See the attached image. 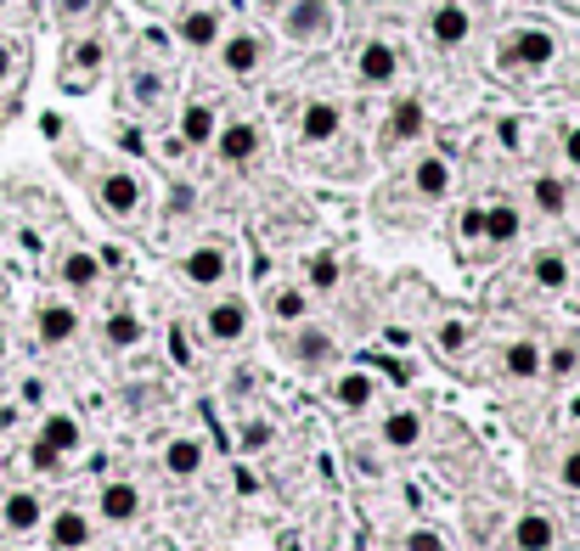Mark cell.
I'll return each instance as SVG.
<instances>
[{
    "label": "cell",
    "instance_id": "obj_1",
    "mask_svg": "<svg viewBox=\"0 0 580 551\" xmlns=\"http://www.w3.org/2000/svg\"><path fill=\"white\" fill-rule=\"evenodd\" d=\"M496 57H502V68H546V62L558 57V35H553V28H541V23L507 28Z\"/></svg>",
    "mask_w": 580,
    "mask_h": 551
},
{
    "label": "cell",
    "instance_id": "obj_2",
    "mask_svg": "<svg viewBox=\"0 0 580 551\" xmlns=\"http://www.w3.org/2000/svg\"><path fill=\"white\" fill-rule=\"evenodd\" d=\"M282 35L294 46H316L333 35V0H287L282 7Z\"/></svg>",
    "mask_w": 580,
    "mask_h": 551
},
{
    "label": "cell",
    "instance_id": "obj_3",
    "mask_svg": "<svg viewBox=\"0 0 580 551\" xmlns=\"http://www.w3.org/2000/svg\"><path fill=\"white\" fill-rule=\"evenodd\" d=\"M220 68L232 79H248L266 68V35H254V28H237V35L220 40Z\"/></svg>",
    "mask_w": 580,
    "mask_h": 551
},
{
    "label": "cell",
    "instance_id": "obj_4",
    "mask_svg": "<svg viewBox=\"0 0 580 551\" xmlns=\"http://www.w3.org/2000/svg\"><path fill=\"white\" fill-rule=\"evenodd\" d=\"M294 129H299V141H305V147H321V141H333L338 129H344V108H338V102H328V96H316V102H305V108H299Z\"/></svg>",
    "mask_w": 580,
    "mask_h": 551
},
{
    "label": "cell",
    "instance_id": "obj_5",
    "mask_svg": "<svg viewBox=\"0 0 580 551\" xmlns=\"http://www.w3.org/2000/svg\"><path fill=\"white\" fill-rule=\"evenodd\" d=\"M468 35H473V17H468L462 0H440V7L429 12V40L434 46L457 51V46H468Z\"/></svg>",
    "mask_w": 580,
    "mask_h": 551
},
{
    "label": "cell",
    "instance_id": "obj_6",
    "mask_svg": "<svg viewBox=\"0 0 580 551\" xmlns=\"http://www.w3.org/2000/svg\"><path fill=\"white\" fill-rule=\"evenodd\" d=\"M214 152L225 158V164H248L254 152H260V124L254 118H232L214 129Z\"/></svg>",
    "mask_w": 580,
    "mask_h": 551
},
{
    "label": "cell",
    "instance_id": "obj_7",
    "mask_svg": "<svg viewBox=\"0 0 580 551\" xmlns=\"http://www.w3.org/2000/svg\"><path fill=\"white\" fill-rule=\"evenodd\" d=\"M96 198H102V209L108 214H136L141 209V180L131 175V170H108L102 180H96Z\"/></svg>",
    "mask_w": 580,
    "mask_h": 551
},
{
    "label": "cell",
    "instance_id": "obj_8",
    "mask_svg": "<svg viewBox=\"0 0 580 551\" xmlns=\"http://www.w3.org/2000/svg\"><path fill=\"white\" fill-rule=\"evenodd\" d=\"M395 74H400V51L390 40H367L356 57V79L361 85H395Z\"/></svg>",
    "mask_w": 580,
    "mask_h": 551
},
{
    "label": "cell",
    "instance_id": "obj_9",
    "mask_svg": "<svg viewBox=\"0 0 580 551\" xmlns=\"http://www.w3.org/2000/svg\"><path fill=\"white\" fill-rule=\"evenodd\" d=\"M181 271H186V281H198V287H220L225 271H232V259H225L220 242H198V248L181 259Z\"/></svg>",
    "mask_w": 580,
    "mask_h": 551
},
{
    "label": "cell",
    "instance_id": "obj_10",
    "mask_svg": "<svg viewBox=\"0 0 580 551\" xmlns=\"http://www.w3.org/2000/svg\"><path fill=\"white\" fill-rule=\"evenodd\" d=\"M0 524H7L12 535H35V529H46V506H40V496H35V490H12L7 501H0Z\"/></svg>",
    "mask_w": 580,
    "mask_h": 551
},
{
    "label": "cell",
    "instance_id": "obj_11",
    "mask_svg": "<svg viewBox=\"0 0 580 551\" xmlns=\"http://www.w3.org/2000/svg\"><path fill=\"white\" fill-rule=\"evenodd\" d=\"M90 535H96L90 517H85L79 506H62V512L51 517V529H46V546H51V551H85Z\"/></svg>",
    "mask_w": 580,
    "mask_h": 551
},
{
    "label": "cell",
    "instance_id": "obj_12",
    "mask_svg": "<svg viewBox=\"0 0 580 551\" xmlns=\"http://www.w3.org/2000/svg\"><path fill=\"white\" fill-rule=\"evenodd\" d=\"M175 35H181V46H192V51L220 46V12H214V7H192V12H181Z\"/></svg>",
    "mask_w": 580,
    "mask_h": 551
},
{
    "label": "cell",
    "instance_id": "obj_13",
    "mask_svg": "<svg viewBox=\"0 0 580 551\" xmlns=\"http://www.w3.org/2000/svg\"><path fill=\"white\" fill-rule=\"evenodd\" d=\"M96 506H102L108 524H136V517H141V490L131 478H113V484H102V501H96Z\"/></svg>",
    "mask_w": 580,
    "mask_h": 551
},
{
    "label": "cell",
    "instance_id": "obj_14",
    "mask_svg": "<svg viewBox=\"0 0 580 551\" xmlns=\"http://www.w3.org/2000/svg\"><path fill=\"white\" fill-rule=\"evenodd\" d=\"M333 349H338V343H333L328 333H321V327H305V321H299L294 343H287V361L310 372V366H328V361H333Z\"/></svg>",
    "mask_w": 580,
    "mask_h": 551
},
{
    "label": "cell",
    "instance_id": "obj_15",
    "mask_svg": "<svg viewBox=\"0 0 580 551\" xmlns=\"http://www.w3.org/2000/svg\"><path fill=\"white\" fill-rule=\"evenodd\" d=\"M243 333H248V304H243V299L209 304V338H214V343H237Z\"/></svg>",
    "mask_w": 580,
    "mask_h": 551
},
{
    "label": "cell",
    "instance_id": "obj_16",
    "mask_svg": "<svg viewBox=\"0 0 580 551\" xmlns=\"http://www.w3.org/2000/svg\"><path fill=\"white\" fill-rule=\"evenodd\" d=\"M513 546L519 551H553L558 546V524L546 512H525L519 524H513Z\"/></svg>",
    "mask_w": 580,
    "mask_h": 551
},
{
    "label": "cell",
    "instance_id": "obj_17",
    "mask_svg": "<svg viewBox=\"0 0 580 551\" xmlns=\"http://www.w3.org/2000/svg\"><path fill=\"white\" fill-rule=\"evenodd\" d=\"M203 462H209L203 439H170V444H164V473H170V478H198Z\"/></svg>",
    "mask_w": 580,
    "mask_h": 551
},
{
    "label": "cell",
    "instance_id": "obj_18",
    "mask_svg": "<svg viewBox=\"0 0 580 551\" xmlns=\"http://www.w3.org/2000/svg\"><path fill=\"white\" fill-rule=\"evenodd\" d=\"M411 186H417V198H451V164L440 152H429V158H417V170H411Z\"/></svg>",
    "mask_w": 580,
    "mask_h": 551
},
{
    "label": "cell",
    "instance_id": "obj_19",
    "mask_svg": "<svg viewBox=\"0 0 580 551\" xmlns=\"http://www.w3.org/2000/svg\"><path fill=\"white\" fill-rule=\"evenodd\" d=\"M423 124H429L423 102H417V96H406V102H395V113H390V129H383V141H390V147H400V141H417V136H423Z\"/></svg>",
    "mask_w": 580,
    "mask_h": 551
},
{
    "label": "cell",
    "instance_id": "obj_20",
    "mask_svg": "<svg viewBox=\"0 0 580 551\" xmlns=\"http://www.w3.org/2000/svg\"><path fill=\"white\" fill-rule=\"evenodd\" d=\"M214 129H220V118H214L209 102H186V108H181V141H186V147H209Z\"/></svg>",
    "mask_w": 580,
    "mask_h": 551
},
{
    "label": "cell",
    "instance_id": "obj_21",
    "mask_svg": "<svg viewBox=\"0 0 580 551\" xmlns=\"http://www.w3.org/2000/svg\"><path fill=\"white\" fill-rule=\"evenodd\" d=\"M79 333V310L74 304H40V343H69Z\"/></svg>",
    "mask_w": 580,
    "mask_h": 551
},
{
    "label": "cell",
    "instance_id": "obj_22",
    "mask_svg": "<svg viewBox=\"0 0 580 551\" xmlns=\"http://www.w3.org/2000/svg\"><path fill=\"white\" fill-rule=\"evenodd\" d=\"M383 444L390 450H417L423 444V416L417 411H390L383 416Z\"/></svg>",
    "mask_w": 580,
    "mask_h": 551
},
{
    "label": "cell",
    "instance_id": "obj_23",
    "mask_svg": "<svg viewBox=\"0 0 580 551\" xmlns=\"http://www.w3.org/2000/svg\"><path fill=\"white\" fill-rule=\"evenodd\" d=\"M79 423H74V416L69 411H51L46 416V428H40V444H51L57 450V456H74V450H79Z\"/></svg>",
    "mask_w": 580,
    "mask_h": 551
},
{
    "label": "cell",
    "instance_id": "obj_24",
    "mask_svg": "<svg viewBox=\"0 0 580 551\" xmlns=\"http://www.w3.org/2000/svg\"><path fill=\"white\" fill-rule=\"evenodd\" d=\"M96 276H102V259L96 253H62V281H69L74 293H90Z\"/></svg>",
    "mask_w": 580,
    "mask_h": 551
},
{
    "label": "cell",
    "instance_id": "obj_25",
    "mask_svg": "<svg viewBox=\"0 0 580 551\" xmlns=\"http://www.w3.org/2000/svg\"><path fill=\"white\" fill-rule=\"evenodd\" d=\"M530 276H535V281L546 287V293H564V287H569V259H564L558 248H546V253H535Z\"/></svg>",
    "mask_w": 580,
    "mask_h": 551
},
{
    "label": "cell",
    "instance_id": "obj_26",
    "mask_svg": "<svg viewBox=\"0 0 580 551\" xmlns=\"http://www.w3.org/2000/svg\"><path fill=\"white\" fill-rule=\"evenodd\" d=\"M333 400H338V411H367V400H372V377H367V372H344V377L333 383Z\"/></svg>",
    "mask_w": 580,
    "mask_h": 551
},
{
    "label": "cell",
    "instance_id": "obj_27",
    "mask_svg": "<svg viewBox=\"0 0 580 551\" xmlns=\"http://www.w3.org/2000/svg\"><path fill=\"white\" fill-rule=\"evenodd\" d=\"M507 372L513 377H541L546 372V354H541V343H530V338H519V343H507Z\"/></svg>",
    "mask_w": 580,
    "mask_h": 551
},
{
    "label": "cell",
    "instance_id": "obj_28",
    "mask_svg": "<svg viewBox=\"0 0 580 551\" xmlns=\"http://www.w3.org/2000/svg\"><path fill=\"white\" fill-rule=\"evenodd\" d=\"M519 231H525V214H519V209H507V203L485 209V237H491V242H513Z\"/></svg>",
    "mask_w": 580,
    "mask_h": 551
},
{
    "label": "cell",
    "instance_id": "obj_29",
    "mask_svg": "<svg viewBox=\"0 0 580 551\" xmlns=\"http://www.w3.org/2000/svg\"><path fill=\"white\" fill-rule=\"evenodd\" d=\"M102 57H108L102 40H96V35H79V40L69 46V68H74V74H96V68H102Z\"/></svg>",
    "mask_w": 580,
    "mask_h": 551
},
{
    "label": "cell",
    "instance_id": "obj_30",
    "mask_svg": "<svg viewBox=\"0 0 580 551\" xmlns=\"http://www.w3.org/2000/svg\"><path fill=\"white\" fill-rule=\"evenodd\" d=\"M535 209H541V214H564V209H569V186H564L558 175H541V180H535Z\"/></svg>",
    "mask_w": 580,
    "mask_h": 551
},
{
    "label": "cell",
    "instance_id": "obj_31",
    "mask_svg": "<svg viewBox=\"0 0 580 551\" xmlns=\"http://www.w3.org/2000/svg\"><path fill=\"white\" fill-rule=\"evenodd\" d=\"M338 281H344V265H338L333 253H316L310 259V287H316V293H333Z\"/></svg>",
    "mask_w": 580,
    "mask_h": 551
},
{
    "label": "cell",
    "instance_id": "obj_32",
    "mask_svg": "<svg viewBox=\"0 0 580 551\" xmlns=\"http://www.w3.org/2000/svg\"><path fill=\"white\" fill-rule=\"evenodd\" d=\"M271 315H276V321H305V315H310V299L299 293V287H282V293L271 299Z\"/></svg>",
    "mask_w": 580,
    "mask_h": 551
},
{
    "label": "cell",
    "instance_id": "obj_33",
    "mask_svg": "<svg viewBox=\"0 0 580 551\" xmlns=\"http://www.w3.org/2000/svg\"><path fill=\"white\" fill-rule=\"evenodd\" d=\"M102 333H108L113 349H131V343H141V321H136V315H108Z\"/></svg>",
    "mask_w": 580,
    "mask_h": 551
},
{
    "label": "cell",
    "instance_id": "obj_34",
    "mask_svg": "<svg viewBox=\"0 0 580 551\" xmlns=\"http://www.w3.org/2000/svg\"><path fill=\"white\" fill-rule=\"evenodd\" d=\"M164 96H170L164 74H152V68L136 74V102H141V108H164Z\"/></svg>",
    "mask_w": 580,
    "mask_h": 551
},
{
    "label": "cell",
    "instance_id": "obj_35",
    "mask_svg": "<svg viewBox=\"0 0 580 551\" xmlns=\"http://www.w3.org/2000/svg\"><path fill=\"white\" fill-rule=\"evenodd\" d=\"M51 7H57L62 23H79V17H90L96 7H102V0H51Z\"/></svg>",
    "mask_w": 580,
    "mask_h": 551
},
{
    "label": "cell",
    "instance_id": "obj_36",
    "mask_svg": "<svg viewBox=\"0 0 580 551\" xmlns=\"http://www.w3.org/2000/svg\"><path fill=\"white\" fill-rule=\"evenodd\" d=\"M406 551H451V546H445L440 529H411V535H406Z\"/></svg>",
    "mask_w": 580,
    "mask_h": 551
},
{
    "label": "cell",
    "instance_id": "obj_37",
    "mask_svg": "<svg viewBox=\"0 0 580 551\" xmlns=\"http://www.w3.org/2000/svg\"><path fill=\"white\" fill-rule=\"evenodd\" d=\"M57 462H62V456H57V450H51V444H40V439H35V444H28V467H35V473H51Z\"/></svg>",
    "mask_w": 580,
    "mask_h": 551
},
{
    "label": "cell",
    "instance_id": "obj_38",
    "mask_svg": "<svg viewBox=\"0 0 580 551\" xmlns=\"http://www.w3.org/2000/svg\"><path fill=\"white\" fill-rule=\"evenodd\" d=\"M485 237V209H468L462 214V242H479Z\"/></svg>",
    "mask_w": 580,
    "mask_h": 551
},
{
    "label": "cell",
    "instance_id": "obj_39",
    "mask_svg": "<svg viewBox=\"0 0 580 551\" xmlns=\"http://www.w3.org/2000/svg\"><path fill=\"white\" fill-rule=\"evenodd\" d=\"M243 444H248V450H266V444H271V423H248V428H243Z\"/></svg>",
    "mask_w": 580,
    "mask_h": 551
},
{
    "label": "cell",
    "instance_id": "obj_40",
    "mask_svg": "<svg viewBox=\"0 0 580 551\" xmlns=\"http://www.w3.org/2000/svg\"><path fill=\"white\" fill-rule=\"evenodd\" d=\"M575 366H580V354H575V343H564V349L553 354V372H558V377H569Z\"/></svg>",
    "mask_w": 580,
    "mask_h": 551
},
{
    "label": "cell",
    "instance_id": "obj_41",
    "mask_svg": "<svg viewBox=\"0 0 580 551\" xmlns=\"http://www.w3.org/2000/svg\"><path fill=\"white\" fill-rule=\"evenodd\" d=\"M564 158H569V170H580V124L564 129Z\"/></svg>",
    "mask_w": 580,
    "mask_h": 551
},
{
    "label": "cell",
    "instance_id": "obj_42",
    "mask_svg": "<svg viewBox=\"0 0 580 551\" xmlns=\"http://www.w3.org/2000/svg\"><path fill=\"white\" fill-rule=\"evenodd\" d=\"M558 473H564V484H569V490H580V450H569Z\"/></svg>",
    "mask_w": 580,
    "mask_h": 551
},
{
    "label": "cell",
    "instance_id": "obj_43",
    "mask_svg": "<svg viewBox=\"0 0 580 551\" xmlns=\"http://www.w3.org/2000/svg\"><path fill=\"white\" fill-rule=\"evenodd\" d=\"M440 343H445V349H462V343H468V327H462V321H451V327L440 333Z\"/></svg>",
    "mask_w": 580,
    "mask_h": 551
},
{
    "label": "cell",
    "instance_id": "obj_44",
    "mask_svg": "<svg viewBox=\"0 0 580 551\" xmlns=\"http://www.w3.org/2000/svg\"><path fill=\"white\" fill-rule=\"evenodd\" d=\"M170 349H175V366H192V349H186V333H170Z\"/></svg>",
    "mask_w": 580,
    "mask_h": 551
},
{
    "label": "cell",
    "instance_id": "obj_45",
    "mask_svg": "<svg viewBox=\"0 0 580 551\" xmlns=\"http://www.w3.org/2000/svg\"><path fill=\"white\" fill-rule=\"evenodd\" d=\"M7 74H12V46L0 40V85H7Z\"/></svg>",
    "mask_w": 580,
    "mask_h": 551
},
{
    "label": "cell",
    "instance_id": "obj_46",
    "mask_svg": "<svg viewBox=\"0 0 580 551\" xmlns=\"http://www.w3.org/2000/svg\"><path fill=\"white\" fill-rule=\"evenodd\" d=\"M254 7H266V12H282V7H287V0H254Z\"/></svg>",
    "mask_w": 580,
    "mask_h": 551
},
{
    "label": "cell",
    "instance_id": "obj_47",
    "mask_svg": "<svg viewBox=\"0 0 580 551\" xmlns=\"http://www.w3.org/2000/svg\"><path fill=\"white\" fill-rule=\"evenodd\" d=\"M7 349H12V338H7V327H0V361H7Z\"/></svg>",
    "mask_w": 580,
    "mask_h": 551
}]
</instances>
